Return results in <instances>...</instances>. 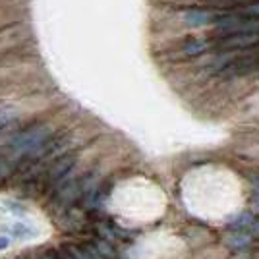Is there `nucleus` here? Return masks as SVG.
Returning a JSON list of instances; mask_svg holds the SVG:
<instances>
[{
    "instance_id": "nucleus-11",
    "label": "nucleus",
    "mask_w": 259,
    "mask_h": 259,
    "mask_svg": "<svg viewBox=\"0 0 259 259\" xmlns=\"http://www.w3.org/2000/svg\"><path fill=\"white\" fill-rule=\"evenodd\" d=\"M248 232L251 234V236H257L259 238V213L253 217V223H251V227H249Z\"/></svg>"
},
{
    "instance_id": "nucleus-8",
    "label": "nucleus",
    "mask_w": 259,
    "mask_h": 259,
    "mask_svg": "<svg viewBox=\"0 0 259 259\" xmlns=\"http://www.w3.org/2000/svg\"><path fill=\"white\" fill-rule=\"evenodd\" d=\"M16 168H18V164L4 151H0V186L6 180H12V176L16 174Z\"/></svg>"
},
{
    "instance_id": "nucleus-13",
    "label": "nucleus",
    "mask_w": 259,
    "mask_h": 259,
    "mask_svg": "<svg viewBox=\"0 0 259 259\" xmlns=\"http://www.w3.org/2000/svg\"><path fill=\"white\" fill-rule=\"evenodd\" d=\"M257 81H259V74H257Z\"/></svg>"
},
{
    "instance_id": "nucleus-4",
    "label": "nucleus",
    "mask_w": 259,
    "mask_h": 259,
    "mask_svg": "<svg viewBox=\"0 0 259 259\" xmlns=\"http://www.w3.org/2000/svg\"><path fill=\"white\" fill-rule=\"evenodd\" d=\"M215 51H228V53H244L249 49H257L259 47V35H230L225 39H211Z\"/></svg>"
},
{
    "instance_id": "nucleus-7",
    "label": "nucleus",
    "mask_w": 259,
    "mask_h": 259,
    "mask_svg": "<svg viewBox=\"0 0 259 259\" xmlns=\"http://www.w3.org/2000/svg\"><path fill=\"white\" fill-rule=\"evenodd\" d=\"M253 213L251 211H244L236 215L230 223H228V232H248L251 223H253Z\"/></svg>"
},
{
    "instance_id": "nucleus-3",
    "label": "nucleus",
    "mask_w": 259,
    "mask_h": 259,
    "mask_svg": "<svg viewBox=\"0 0 259 259\" xmlns=\"http://www.w3.org/2000/svg\"><path fill=\"white\" fill-rule=\"evenodd\" d=\"M223 10L209 8L207 4L201 6H192V8H184L176 10V20L186 29H205V27H215L217 22L223 18Z\"/></svg>"
},
{
    "instance_id": "nucleus-9",
    "label": "nucleus",
    "mask_w": 259,
    "mask_h": 259,
    "mask_svg": "<svg viewBox=\"0 0 259 259\" xmlns=\"http://www.w3.org/2000/svg\"><path fill=\"white\" fill-rule=\"evenodd\" d=\"M234 12L240 14V16H246V18L259 20V0H253V2H249V4H246V6H242V8H238Z\"/></svg>"
},
{
    "instance_id": "nucleus-5",
    "label": "nucleus",
    "mask_w": 259,
    "mask_h": 259,
    "mask_svg": "<svg viewBox=\"0 0 259 259\" xmlns=\"http://www.w3.org/2000/svg\"><path fill=\"white\" fill-rule=\"evenodd\" d=\"M20 124V110L14 107H0V136H12Z\"/></svg>"
},
{
    "instance_id": "nucleus-2",
    "label": "nucleus",
    "mask_w": 259,
    "mask_h": 259,
    "mask_svg": "<svg viewBox=\"0 0 259 259\" xmlns=\"http://www.w3.org/2000/svg\"><path fill=\"white\" fill-rule=\"evenodd\" d=\"M213 51V41L211 37H199V35H186L172 49L166 51V58L174 62H190L197 60L207 53Z\"/></svg>"
},
{
    "instance_id": "nucleus-10",
    "label": "nucleus",
    "mask_w": 259,
    "mask_h": 259,
    "mask_svg": "<svg viewBox=\"0 0 259 259\" xmlns=\"http://www.w3.org/2000/svg\"><path fill=\"white\" fill-rule=\"evenodd\" d=\"M12 234L16 238H22V240H25V238L33 236V230L27 225H14L12 227Z\"/></svg>"
},
{
    "instance_id": "nucleus-12",
    "label": "nucleus",
    "mask_w": 259,
    "mask_h": 259,
    "mask_svg": "<svg viewBox=\"0 0 259 259\" xmlns=\"http://www.w3.org/2000/svg\"><path fill=\"white\" fill-rule=\"evenodd\" d=\"M8 248H10V240H8L6 236H0V251H2V249H8Z\"/></svg>"
},
{
    "instance_id": "nucleus-1",
    "label": "nucleus",
    "mask_w": 259,
    "mask_h": 259,
    "mask_svg": "<svg viewBox=\"0 0 259 259\" xmlns=\"http://www.w3.org/2000/svg\"><path fill=\"white\" fill-rule=\"evenodd\" d=\"M58 132L60 126L54 120H35L31 124L18 128L12 136L6 138L4 153L20 166V162L29 159L41 147H45Z\"/></svg>"
},
{
    "instance_id": "nucleus-6",
    "label": "nucleus",
    "mask_w": 259,
    "mask_h": 259,
    "mask_svg": "<svg viewBox=\"0 0 259 259\" xmlns=\"http://www.w3.org/2000/svg\"><path fill=\"white\" fill-rule=\"evenodd\" d=\"M225 242H227L228 248L242 251V249H248L251 246V234L249 232H228Z\"/></svg>"
}]
</instances>
